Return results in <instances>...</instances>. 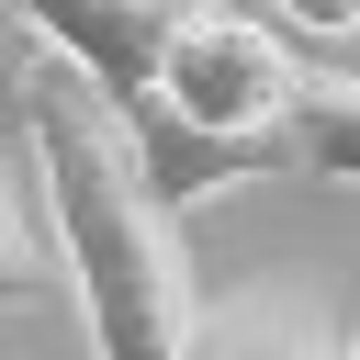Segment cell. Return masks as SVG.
<instances>
[{
    "label": "cell",
    "mask_w": 360,
    "mask_h": 360,
    "mask_svg": "<svg viewBox=\"0 0 360 360\" xmlns=\"http://www.w3.org/2000/svg\"><path fill=\"white\" fill-rule=\"evenodd\" d=\"M270 180L360 191V79L349 68H304L292 79V112L270 124Z\"/></svg>",
    "instance_id": "cell-5"
},
{
    "label": "cell",
    "mask_w": 360,
    "mask_h": 360,
    "mask_svg": "<svg viewBox=\"0 0 360 360\" xmlns=\"http://www.w3.org/2000/svg\"><path fill=\"white\" fill-rule=\"evenodd\" d=\"M180 360H338V326H326L315 281H236L202 304Z\"/></svg>",
    "instance_id": "cell-4"
},
{
    "label": "cell",
    "mask_w": 360,
    "mask_h": 360,
    "mask_svg": "<svg viewBox=\"0 0 360 360\" xmlns=\"http://www.w3.org/2000/svg\"><path fill=\"white\" fill-rule=\"evenodd\" d=\"M0 68H22V56H11V0H0Z\"/></svg>",
    "instance_id": "cell-8"
},
{
    "label": "cell",
    "mask_w": 360,
    "mask_h": 360,
    "mask_svg": "<svg viewBox=\"0 0 360 360\" xmlns=\"http://www.w3.org/2000/svg\"><path fill=\"white\" fill-rule=\"evenodd\" d=\"M191 11L202 0H11V22H34L45 56H68L112 112H135L158 90V56H169V34Z\"/></svg>",
    "instance_id": "cell-3"
},
{
    "label": "cell",
    "mask_w": 360,
    "mask_h": 360,
    "mask_svg": "<svg viewBox=\"0 0 360 360\" xmlns=\"http://www.w3.org/2000/svg\"><path fill=\"white\" fill-rule=\"evenodd\" d=\"M11 112H22V158L45 180V225H56V270L90 326V360H180L202 326V281H191L180 214L158 202L146 158H135V124L68 56H22Z\"/></svg>",
    "instance_id": "cell-1"
},
{
    "label": "cell",
    "mask_w": 360,
    "mask_h": 360,
    "mask_svg": "<svg viewBox=\"0 0 360 360\" xmlns=\"http://www.w3.org/2000/svg\"><path fill=\"white\" fill-rule=\"evenodd\" d=\"M338 360H360V326H349V338H338Z\"/></svg>",
    "instance_id": "cell-9"
},
{
    "label": "cell",
    "mask_w": 360,
    "mask_h": 360,
    "mask_svg": "<svg viewBox=\"0 0 360 360\" xmlns=\"http://www.w3.org/2000/svg\"><path fill=\"white\" fill-rule=\"evenodd\" d=\"M68 292V270H56V248L34 236V214H22V191L0 180V315H22V304H56Z\"/></svg>",
    "instance_id": "cell-6"
},
{
    "label": "cell",
    "mask_w": 360,
    "mask_h": 360,
    "mask_svg": "<svg viewBox=\"0 0 360 360\" xmlns=\"http://www.w3.org/2000/svg\"><path fill=\"white\" fill-rule=\"evenodd\" d=\"M236 11H259L281 45H349L360 34V0H236Z\"/></svg>",
    "instance_id": "cell-7"
},
{
    "label": "cell",
    "mask_w": 360,
    "mask_h": 360,
    "mask_svg": "<svg viewBox=\"0 0 360 360\" xmlns=\"http://www.w3.org/2000/svg\"><path fill=\"white\" fill-rule=\"evenodd\" d=\"M292 79H304V56H292L259 11L202 0V11L169 34L158 90H146L135 112H158V124H180V135H202V146H270V124L292 112Z\"/></svg>",
    "instance_id": "cell-2"
}]
</instances>
